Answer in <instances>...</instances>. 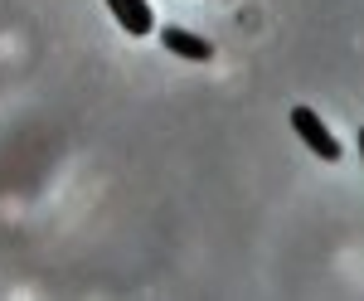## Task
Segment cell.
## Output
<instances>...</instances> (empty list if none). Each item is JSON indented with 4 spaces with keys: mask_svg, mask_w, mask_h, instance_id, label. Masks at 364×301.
Instances as JSON below:
<instances>
[{
    "mask_svg": "<svg viewBox=\"0 0 364 301\" xmlns=\"http://www.w3.org/2000/svg\"><path fill=\"white\" fill-rule=\"evenodd\" d=\"M291 127H296V137L306 141L321 161H340V156H345V151H340V141L326 132V122H321L311 107H291Z\"/></svg>",
    "mask_w": 364,
    "mask_h": 301,
    "instance_id": "cell-1",
    "label": "cell"
},
{
    "mask_svg": "<svg viewBox=\"0 0 364 301\" xmlns=\"http://www.w3.org/2000/svg\"><path fill=\"white\" fill-rule=\"evenodd\" d=\"M107 10H112V20L132 39H146V34H156V15H151V5L146 0H107Z\"/></svg>",
    "mask_w": 364,
    "mask_h": 301,
    "instance_id": "cell-2",
    "label": "cell"
},
{
    "mask_svg": "<svg viewBox=\"0 0 364 301\" xmlns=\"http://www.w3.org/2000/svg\"><path fill=\"white\" fill-rule=\"evenodd\" d=\"M161 44L180 58H195V63H209V58H214V44H209V39H199V34H190V29H180V25L161 29Z\"/></svg>",
    "mask_w": 364,
    "mask_h": 301,
    "instance_id": "cell-3",
    "label": "cell"
},
{
    "mask_svg": "<svg viewBox=\"0 0 364 301\" xmlns=\"http://www.w3.org/2000/svg\"><path fill=\"white\" fill-rule=\"evenodd\" d=\"M355 141H360V156H364V127H360V137H355Z\"/></svg>",
    "mask_w": 364,
    "mask_h": 301,
    "instance_id": "cell-4",
    "label": "cell"
}]
</instances>
